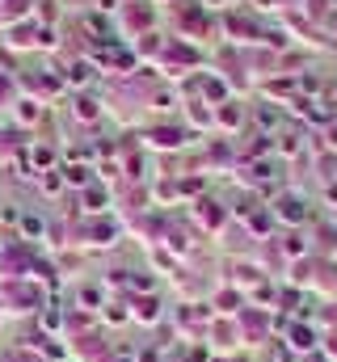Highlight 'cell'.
<instances>
[{"label":"cell","instance_id":"obj_1","mask_svg":"<svg viewBox=\"0 0 337 362\" xmlns=\"http://www.w3.org/2000/svg\"><path fill=\"white\" fill-rule=\"evenodd\" d=\"M135 316H139V320H156V316H161V308H156V299H148V303H139V308H135Z\"/></svg>","mask_w":337,"mask_h":362}]
</instances>
